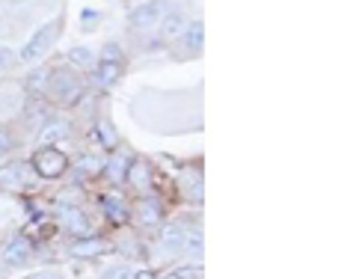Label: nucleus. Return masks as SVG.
Segmentation results:
<instances>
[{"mask_svg":"<svg viewBox=\"0 0 356 279\" xmlns=\"http://www.w3.org/2000/svg\"><path fill=\"white\" fill-rule=\"evenodd\" d=\"M60 33H63V18H51L48 24H42V27L24 42V48H21L18 57L24 60V63H36V60H42L44 54L54 48V42H57Z\"/></svg>","mask_w":356,"mask_h":279,"instance_id":"nucleus-1","label":"nucleus"},{"mask_svg":"<svg viewBox=\"0 0 356 279\" xmlns=\"http://www.w3.org/2000/svg\"><path fill=\"white\" fill-rule=\"evenodd\" d=\"M44 93H48V98L57 104H72V102H77V95L83 93V83H81V77L69 69H57V72L51 69Z\"/></svg>","mask_w":356,"mask_h":279,"instance_id":"nucleus-2","label":"nucleus"},{"mask_svg":"<svg viewBox=\"0 0 356 279\" xmlns=\"http://www.w3.org/2000/svg\"><path fill=\"white\" fill-rule=\"evenodd\" d=\"M33 170H36L42 178H60L65 170H69V158L60 152V149H39L33 154Z\"/></svg>","mask_w":356,"mask_h":279,"instance_id":"nucleus-3","label":"nucleus"},{"mask_svg":"<svg viewBox=\"0 0 356 279\" xmlns=\"http://www.w3.org/2000/svg\"><path fill=\"white\" fill-rule=\"evenodd\" d=\"M166 15V0H146V3L134 6L128 13V27L134 30H149L154 24H161V18Z\"/></svg>","mask_w":356,"mask_h":279,"instance_id":"nucleus-4","label":"nucleus"},{"mask_svg":"<svg viewBox=\"0 0 356 279\" xmlns=\"http://www.w3.org/2000/svg\"><path fill=\"white\" fill-rule=\"evenodd\" d=\"M57 217H60V226L65 232H72L77 238H86L92 235V229H89V220L83 214V208H74V205H60L57 208Z\"/></svg>","mask_w":356,"mask_h":279,"instance_id":"nucleus-5","label":"nucleus"},{"mask_svg":"<svg viewBox=\"0 0 356 279\" xmlns=\"http://www.w3.org/2000/svg\"><path fill=\"white\" fill-rule=\"evenodd\" d=\"M30 255H33L30 241L18 235V238H13V241L3 244V250H0V262H3L6 267H21V264L30 262Z\"/></svg>","mask_w":356,"mask_h":279,"instance_id":"nucleus-6","label":"nucleus"},{"mask_svg":"<svg viewBox=\"0 0 356 279\" xmlns=\"http://www.w3.org/2000/svg\"><path fill=\"white\" fill-rule=\"evenodd\" d=\"M163 220V208H161V199L154 196H143L137 202V223L143 229H158Z\"/></svg>","mask_w":356,"mask_h":279,"instance_id":"nucleus-7","label":"nucleus"},{"mask_svg":"<svg viewBox=\"0 0 356 279\" xmlns=\"http://www.w3.org/2000/svg\"><path fill=\"white\" fill-rule=\"evenodd\" d=\"M187 229L184 223H170V226H163V232H161V250L163 253H170V255H175L178 250H184V241H187Z\"/></svg>","mask_w":356,"mask_h":279,"instance_id":"nucleus-8","label":"nucleus"},{"mask_svg":"<svg viewBox=\"0 0 356 279\" xmlns=\"http://www.w3.org/2000/svg\"><path fill=\"white\" fill-rule=\"evenodd\" d=\"M125 182L134 187V191L146 193L152 187V166H149V161H131L128 173H125Z\"/></svg>","mask_w":356,"mask_h":279,"instance_id":"nucleus-9","label":"nucleus"},{"mask_svg":"<svg viewBox=\"0 0 356 279\" xmlns=\"http://www.w3.org/2000/svg\"><path fill=\"white\" fill-rule=\"evenodd\" d=\"M122 72H125V65H122V60H104V63H95V69H92V81L95 86H113Z\"/></svg>","mask_w":356,"mask_h":279,"instance_id":"nucleus-10","label":"nucleus"},{"mask_svg":"<svg viewBox=\"0 0 356 279\" xmlns=\"http://www.w3.org/2000/svg\"><path fill=\"white\" fill-rule=\"evenodd\" d=\"M102 208H104V217L110 223H125L128 220V205H125V199H122L119 193H104L102 196Z\"/></svg>","mask_w":356,"mask_h":279,"instance_id":"nucleus-11","label":"nucleus"},{"mask_svg":"<svg viewBox=\"0 0 356 279\" xmlns=\"http://www.w3.org/2000/svg\"><path fill=\"white\" fill-rule=\"evenodd\" d=\"M187 15H181V13H166L163 18H161V36L163 39H181V33L187 30Z\"/></svg>","mask_w":356,"mask_h":279,"instance_id":"nucleus-12","label":"nucleus"},{"mask_svg":"<svg viewBox=\"0 0 356 279\" xmlns=\"http://www.w3.org/2000/svg\"><path fill=\"white\" fill-rule=\"evenodd\" d=\"M69 137V122H48L42 131H39V143H42V149H48V146H54V143H60V140H65Z\"/></svg>","mask_w":356,"mask_h":279,"instance_id":"nucleus-13","label":"nucleus"},{"mask_svg":"<svg viewBox=\"0 0 356 279\" xmlns=\"http://www.w3.org/2000/svg\"><path fill=\"white\" fill-rule=\"evenodd\" d=\"M104 247L107 244L102 241V238H92V235H86V238H81L72 247V255H77V259H92V255H98V253H104Z\"/></svg>","mask_w":356,"mask_h":279,"instance_id":"nucleus-14","label":"nucleus"},{"mask_svg":"<svg viewBox=\"0 0 356 279\" xmlns=\"http://www.w3.org/2000/svg\"><path fill=\"white\" fill-rule=\"evenodd\" d=\"M181 42H184L187 54H199V51H202V24H199V21H191L187 30L181 33Z\"/></svg>","mask_w":356,"mask_h":279,"instance_id":"nucleus-15","label":"nucleus"},{"mask_svg":"<svg viewBox=\"0 0 356 279\" xmlns=\"http://www.w3.org/2000/svg\"><path fill=\"white\" fill-rule=\"evenodd\" d=\"M95 137H98V143H102V146H104V149H116V146H119L116 128H113V125H110V122H107V119H102V122H98V125H95Z\"/></svg>","mask_w":356,"mask_h":279,"instance_id":"nucleus-16","label":"nucleus"},{"mask_svg":"<svg viewBox=\"0 0 356 279\" xmlns=\"http://www.w3.org/2000/svg\"><path fill=\"white\" fill-rule=\"evenodd\" d=\"M15 83H0V113H13V110L21 104V95L13 93Z\"/></svg>","mask_w":356,"mask_h":279,"instance_id":"nucleus-17","label":"nucleus"},{"mask_svg":"<svg viewBox=\"0 0 356 279\" xmlns=\"http://www.w3.org/2000/svg\"><path fill=\"white\" fill-rule=\"evenodd\" d=\"M69 60L74 63V65H81V69H95V51L92 48H72L69 51Z\"/></svg>","mask_w":356,"mask_h":279,"instance_id":"nucleus-18","label":"nucleus"},{"mask_svg":"<svg viewBox=\"0 0 356 279\" xmlns=\"http://www.w3.org/2000/svg\"><path fill=\"white\" fill-rule=\"evenodd\" d=\"M128 158H122V154H119V158H113V161H107V166H104V170H107V175H110V182H125V173H128Z\"/></svg>","mask_w":356,"mask_h":279,"instance_id":"nucleus-19","label":"nucleus"},{"mask_svg":"<svg viewBox=\"0 0 356 279\" xmlns=\"http://www.w3.org/2000/svg\"><path fill=\"white\" fill-rule=\"evenodd\" d=\"M134 276H137V271L131 264H113L104 271V279H134Z\"/></svg>","mask_w":356,"mask_h":279,"instance_id":"nucleus-20","label":"nucleus"},{"mask_svg":"<svg viewBox=\"0 0 356 279\" xmlns=\"http://www.w3.org/2000/svg\"><path fill=\"white\" fill-rule=\"evenodd\" d=\"M184 250L191 253V255H202V232H199V229H191V232H187Z\"/></svg>","mask_w":356,"mask_h":279,"instance_id":"nucleus-21","label":"nucleus"},{"mask_svg":"<svg viewBox=\"0 0 356 279\" xmlns=\"http://www.w3.org/2000/svg\"><path fill=\"white\" fill-rule=\"evenodd\" d=\"M48 77H51V69H36V72L27 77V86L30 89H42V93H44V86H48Z\"/></svg>","mask_w":356,"mask_h":279,"instance_id":"nucleus-22","label":"nucleus"},{"mask_svg":"<svg viewBox=\"0 0 356 279\" xmlns=\"http://www.w3.org/2000/svg\"><path fill=\"white\" fill-rule=\"evenodd\" d=\"M98 18H102V13H98V9H83V13H81V24H83L86 30H92V27L98 24Z\"/></svg>","mask_w":356,"mask_h":279,"instance_id":"nucleus-23","label":"nucleus"},{"mask_svg":"<svg viewBox=\"0 0 356 279\" xmlns=\"http://www.w3.org/2000/svg\"><path fill=\"white\" fill-rule=\"evenodd\" d=\"M81 170H86V173H98V170H102V164H98V158H92V154H86V158L81 161Z\"/></svg>","mask_w":356,"mask_h":279,"instance_id":"nucleus-24","label":"nucleus"},{"mask_svg":"<svg viewBox=\"0 0 356 279\" xmlns=\"http://www.w3.org/2000/svg\"><path fill=\"white\" fill-rule=\"evenodd\" d=\"M13 60H15V54L9 51V48H3V45H0V69H6V65H13Z\"/></svg>","mask_w":356,"mask_h":279,"instance_id":"nucleus-25","label":"nucleus"},{"mask_svg":"<svg viewBox=\"0 0 356 279\" xmlns=\"http://www.w3.org/2000/svg\"><path fill=\"white\" fill-rule=\"evenodd\" d=\"M9 149H13V137H9V134L0 128V154H6Z\"/></svg>","mask_w":356,"mask_h":279,"instance_id":"nucleus-26","label":"nucleus"},{"mask_svg":"<svg viewBox=\"0 0 356 279\" xmlns=\"http://www.w3.org/2000/svg\"><path fill=\"white\" fill-rule=\"evenodd\" d=\"M134 279H158V276H154L152 271H137V276H134Z\"/></svg>","mask_w":356,"mask_h":279,"instance_id":"nucleus-27","label":"nucleus"},{"mask_svg":"<svg viewBox=\"0 0 356 279\" xmlns=\"http://www.w3.org/2000/svg\"><path fill=\"white\" fill-rule=\"evenodd\" d=\"M6 30V15H3V9H0V33Z\"/></svg>","mask_w":356,"mask_h":279,"instance_id":"nucleus-28","label":"nucleus"},{"mask_svg":"<svg viewBox=\"0 0 356 279\" xmlns=\"http://www.w3.org/2000/svg\"><path fill=\"white\" fill-rule=\"evenodd\" d=\"M36 279H60V276H54V273H39Z\"/></svg>","mask_w":356,"mask_h":279,"instance_id":"nucleus-29","label":"nucleus"},{"mask_svg":"<svg viewBox=\"0 0 356 279\" xmlns=\"http://www.w3.org/2000/svg\"><path fill=\"white\" fill-rule=\"evenodd\" d=\"M166 279H184V276H181V273H178V271H175V273H170V276H166Z\"/></svg>","mask_w":356,"mask_h":279,"instance_id":"nucleus-30","label":"nucleus"}]
</instances>
